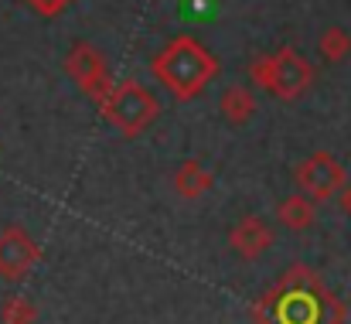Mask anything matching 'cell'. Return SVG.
Listing matches in <instances>:
<instances>
[{"instance_id":"obj_2","label":"cell","mask_w":351,"mask_h":324,"mask_svg":"<svg viewBox=\"0 0 351 324\" xmlns=\"http://www.w3.org/2000/svg\"><path fill=\"white\" fill-rule=\"evenodd\" d=\"M150 72L178 103H188V100H198L208 89V82H215L219 58L198 38L178 34L154 55Z\"/></svg>"},{"instance_id":"obj_9","label":"cell","mask_w":351,"mask_h":324,"mask_svg":"<svg viewBox=\"0 0 351 324\" xmlns=\"http://www.w3.org/2000/svg\"><path fill=\"white\" fill-rule=\"evenodd\" d=\"M212 185H215V178H212V171H208L202 161H184V164L174 171V192H178L181 198H188V202H195V198H202L205 192H212Z\"/></svg>"},{"instance_id":"obj_11","label":"cell","mask_w":351,"mask_h":324,"mask_svg":"<svg viewBox=\"0 0 351 324\" xmlns=\"http://www.w3.org/2000/svg\"><path fill=\"white\" fill-rule=\"evenodd\" d=\"M219 109L226 116V123L232 126H245L252 116H256V96L245 89V86H229L219 100Z\"/></svg>"},{"instance_id":"obj_14","label":"cell","mask_w":351,"mask_h":324,"mask_svg":"<svg viewBox=\"0 0 351 324\" xmlns=\"http://www.w3.org/2000/svg\"><path fill=\"white\" fill-rule=\"evenodd\" d=\"M215 10H219V0H181V14L198 17V21L215 17Z\"/></svg>"},{"instance_id":"obj_3","label":"cell","mask_w":351,"mask_h":324,"mask_svg":"<svg viewBox=\"0 0 351 324\" xmlns=\"http://www.w3.org/2000/svg\"><path fill=\"white\" fill-rule=\"evenodd\" d=\"M249 79H252L259 89L273 93L276 100L290 103V100H297V96H304V93L311 89V82H314V65H311L297 48H280V51H273V55H256V58L249 62Z\"/></svg>"},{"instance_id":"obj_12","label":"cell","mask_w":351,"mask_h":324,"mask_svg":"<svg viewBox=\"0 0 351 324\" xmlns=\"http://www.w3.org/2000/svg\"><path fill=\"white\" fill-rule=\"evenodd\" d=\"M317 48H321V55H324L328 62H341L351 51V34L345 27H328V31L321 34Z\"/></svg>"},{"instance_id":"obj_8","label":"cell","mask_w":351,"mask_h":324,"mask_svg":"<svg viewBox=\"0 0 351 324\" xmlns=\"http://www.w3.org/2000/svg\"><path fill=\"white\" fill-rule=\"evenodd\" d=\"M229 246L242 259H259L273 246V229L259 216H245V218H239V225L229 232Z\"/></svg>"},{"instance_id":"obj_5","label":"cell","mask_w":351,"mask_h":324,"mask_svg":"<svg viewBox=\"0 0 351 324\" xmlns=\"http://www.w3.org/2000/svg\"><path fill=\"white\" fill-rule=\"evenodd\" d=\"M65 72H69V79H72L93 103H99L103 93L113 86L110 65H106L103 51H99L93 41H75V45L69 48V55H65Z\"/></svg>"},{"instance_id":"obj_16","label":"cell","mask_w":351,"mask_h":324,"mask_svg":"<svg viewBox=\"0 0 351 324\" xmlns=\"http://www.w3.org/2000/svg\"><path fill=\"white\" fill-rule=\"evenodd\" d=\"M335 198H338V205H341V212H345V216L351 218V181H345V185H341V192H338Z\"/></svg>"},{"instance_id":"obj_7","label":"cell","mask_w":351,"mask_h":324,"mask_svg":"<svg viewBox=\"0 0 351 324\" xmlns=\"http://www.w3.org/2000/svg\"><path fill=\"white\" fill-rule=\"evenodd\" d=\"M38 256H41L38 242L21 225H7L0 232V277L3 280H24L27 270L38 263Z\"/></svg>"},{"instance_id":"obj_1","label":"cell","mask_w":351,"mask_h":324,"mask_svg":"<svg viewBox=\"0 0 351 324\" xmlns=\"http://www.w3.org/2000/svg\"><path fill=\"white\" fill-rule=\"evenodd\" d=\"M259 324H341L345 308L341 301L324 290V284L307 266H290L283 280L259 297L256 304Z\"/></svg>"},{"instance_id":"obj_15","label":"cell","mask_w":351,"mask_h":324,"mask_svg":"<svg viewBox=\"0 0 351 324\" xmlns=\"http://www.w3.org/2000/svg\"><path fill=\"white\" fill-rule=\"evenodd\" d=\"M34 14H41V17H58V14H65L75 0H24Z\"/></svg>"},{"instance_id":"obj_6","label":"cell","mask_w":351,"mask_h":324,"mask_svg":"<svg viewBox=\"0 0 351 324\" xmlns=\"http://www.w3.org/2000/svg\"><path fill=\"white\" fill-rule=\"evenodd\" d=\"M345 164L331 154V150H317L311 154L300 167H297V185H300V195H307L311 202H328L341 192L345 185Z\"/></svg>"},{"instance_id":"obj_13","label":"cell","mask_w":351,"mask_h":324,"mask_svg":"<svg viewBox=\"0 0 351 324\" xmlns=\"http://www.w3.org/2000/svg\"><path fill=\"white\" fill-rule=\"evenodd\" d=\"M38 318V308L27 301V297H7L3 301V308H0V321L3 324H34Z\"/></svg>"},{"instance_id":"obj_4","label":"cell","mask_w":351,"mask_h":324,"mask_svg":"<svg viewBox=\"0 0 351 324\" xmlns=\"http://www.w3.org/2000/svg\"><path fill=\"white\" fill-rule=\"evenodd\" d=\"M99 109H103L106 123L117 126L123 137H140V133H147V130L157 123L160 100H157L147 86L126 79V82H113V86L103 93Z\"/></svg>"},{"instance_id":"obj_10","label":"cell","mask_w":351,"mask_h":324,"mask_svg":"<svg viewBox=\"0 0 351 324\" xmlns=\"http://www.w3.org/2000/svg\"><path fill=\"white\" fill-rule=\"evenodd\" d=\"M276 218H280V225L290 229V232H307V229L314 225V218H317V209H314V202H311L307 195H290V198L280 202Z\"/></svg>"}]
</instances>
